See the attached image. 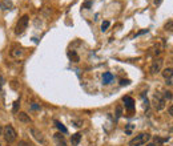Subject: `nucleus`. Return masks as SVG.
Returning a JSON list of instances; mask_svg holds the SVG:
<instances>
[{
    "label": "nucleus",
    "mask_w": 173,
    "mask_h": 146,
    "mask_svg": "<svg viewBox=\"0 0 173 146\" xmlns=\"http://www.w3.org/2000/svg\"><path fill=\"white\" fill-rule=\"evenodd\" d=\"M151 134L149 133H145V131H144V133H140V134H137V136L135 137V138H132L129 141V146H143V145H145L146 142L149 141V139H151Z\"/></svg>",
    "instance_id": "1"
},
{
    "label": "nucleus",
    "mask_w": 173,
    "mask_h": 146,
    "mask_svg": "<svg viewBox=\"0 0 173 146\" xmlns=\"http://www.w3.org/2000/svg\"><path fill=\"white\" fill-rule=\"evenodd\" d=\"M28 21H29V16L28 15H23L20 19H19V21L16 23V27H15V35H23V33L25 32V29H27L28 27Z\"/></svg>",
    "instance_id": "2"
},
{
    "label": "nucleus",
    "mask_w": 173,
    "mask_h": 146,
    "mask_svg": "<svg viewBox=\"0 0 173 146\" xmlns=\"http://www.w3.org/2000/svg\"><path fill=\"white\" fill-rule=\"evenodd\" d=\"M3 136H4V139L8 144H12V142L16 141L18 133H16V130L13 129L12 125H7V126L3 129Z\"/></svg>",
    "instance_id": "3"
},
{
    "label": "nucleus",
    "mask_w": 173,
    "mask_h": 146,
    "mask_svg": "<svg viewBox=\"0 0 173 146\" xmlns=\"http://www.w3.org/2000/svg\"><path fill=\"white\" fill-rule=\"evenodd\" d=\"M166 102H165V98L163 97L161 93H155L153 94V106H155L156 110H163L165 108Z\"/></svg>",
    "instance_id": "4"
},
{
    "label": "nucleus",
    "mask_w": 173,
    "mask_h": 146,
    "mask_svg": "<svg viewBox=\"0 0 173 146\" xmlns=\"http://www.w3.org/2000/svg\"><path fill=\"white\" fill-rule=\"evenodd\" d=\"M31 134H32V137L39 142V144H41L43 146H47L48 145V141L45 139L44 134L41 133V131L39 130L38 128H31Z\"/></svg>",
    "instance_id": "5"
},
{
    "label": "nucleus",
    "mask_w": 173,
    "mask_h": 146,
    "mask_svg": "<svg viewBox=\"0 0 173 146\" xmlns=\"http://www.w3.org/2000/svg\"><path fill=\"white\" fill-rule=\"evenodd\" d=\"M163 62H164V60L161 59V57H158V59L153 60V62H152V65H151V73L155 74V73L160 72L161 67H163Z\"/></svg>",
    "instance_id": "6"
},
{
    "label": "nucleus",
    "mask_w": 173,
    "mask_h": 146,
    "mask_svg": "<svg viewBox=\"0 0 173 146\" xmlns=\"http://www.w3.org/2000/svg\"><path fill=\"white\" fill-rule=\"evenodd\" d=\"M123 102H124V105H125V109H128V110L135 109V100H133L132 97H129V96L123 97Z\"/></svg>",
    "instance_id": "7"
},
{
    "label": "nucleus",
    "mask_w": 173,
    "mask_h": 146,
    "mask_svg": "<svg viewBox=\"0 0 173 146\" xmlns=\"http://www.w3.org/2000/svg\"><path fill=\"white\" fill-rule=\"evenodd\" d=\"M18 118H19V121L23 122V124H32V118L29 117V114H27V113H24V112H20V113L18 114Z\"/></svg>",
    "instance_id": "8"
},
{
    "label": "nucleus",
    "mask_w": 173,
    "mask_h": 146,
    "mask_svg": "<svg viewBox=\"0 0 173 146\" xmlns=\"http://www.w3.org/2000/svg\"><path fill=\"white\" fill-rule=\"evenodd\" d=\"M13 8L12 0H1L0 1V10L1 11H11Z\"/></svg>",
    "instance_id": "9"
},
{
    "label": "nucleus",
    "mask_w": 173,
    "mask_h": 146,
    "mask_svg": "<svg viewBox=\"0 0 173 146\" xmlns=\"http://www.w3.org/2000/svg\"><path fill=\"white\" fill-rule=\"evenodd\" d=\"M10 55L12 57H15V59H19V57H21L24 55V51H23V48H20V47H13L12 49H11Z\"/></svg>",
    "instance_id": "10"
},
{
    "label": "nucleus",
    "mask_w": 173,
    "mask_h": 146,
    "mask_svg": "<svg viewBox=\"0 0 173 146\" xmlns=\"http://www.w3.org/2000/svg\"><path fill=\"white\" fill-rule=\"evenodd\" d=\"M81 141V134L80 133H75L71 136V145L72 146H77Z\"/></svg>",
    "instance_id": "11"
},
{
    "label": "nucleus",
    "mask_w": 173,
    "mask_h": 146,
    "mask_svg": "<svg viewBox=\"0 0 173 146\" xmlns=\"http://www.w3.org/2000/svg\"><path fill=\"white\" fill-rule=\"evenodd\" d=\"M53 139H55V142L57 144V146H65L64 136H61L60 133H56L55 136H53Z\"/></svg>",
    "instance_id": "12"
},
{
    "label": "nucleus",
    "mask_w": 173,
    "mask_h": 146,
    "mask_svg": "<svg viewBox=\"0 0 173 146\" xmlns=\"http://www.w3.org/2000/svg\"><path fill=\"white\" fill-rule=\"evenodd\" d=\"M113 79H115V76H113L112 73H109V72H107V73H104L103 74V82L104 84H110V82L113 81Z\"/></svg>",
    "instance_id": "13"
},
{
    "label": "nucleus",
    "mask_w": 173,
    "mask_h": 146,
    "mask_svg": "<svg viewBox=\"0 0 173 146\" xmlns=\"http://www.w3.org/2000/svg\"><path fill=\"white\" fill-rule=\"evenodd\" d=\"M68 57H69V59L72 60L73 62H79V61H80V57L77 56V53H76L75 51H72V52H68Z\"/></svg>",
    "instance_id": "14"
},
{
    "label": "nucleus",
    "mask_w": 173,
    "mask_h": 146,
    "mask_svg": "<svg viewBox=\"0 0 173 146\" xmlns=\"http://www.w3.org/2000/svg\"><path fill=\"white\" fill-rule=\"evenodd\" d=\"M172 74H173V69H172L171 67L165 68V69L163 70V76L165 77V79H168V77H172Z\"/></svg>",
    "instance_id": "15"
},
{
    "label": "nucleus",
    "mask_w": 173,
    "mask_h": 146,
    "mask_svg": "<svg viewBox=\"0 0 173 146\" xmlns=\"http://www.w3.org/2000/svg\"><path fill=\"white\" fill-rule=\"evenodd\" d=\"M55 124H56V126H57V129H59V130H60V131H63V133H67V128H65L64 126V125L63 124H61V122H59V121H55Z\"/></svg>",
    "instance_id": "16"
},
{
    "label": "nucleus",
    "mask_w": 173,
    "mask_h": 146,
    "mask_svg": "<svg viewBox=\"0 0 173 146\" xmlns=\"http://www.w3.org/2000/svg\"><path fill=\"white\" fill-rule=\"evenodd\" d=\"M19 108H20V101H19V100H16V101L13 102L12 112H13V113H18V112H19Z\"/></svg>",
    "instance_id": "17"
},
{
    "label": "nucleus",
    "mask_w": 173,
    "mask_h": 146,
    "mask_svg": "<svg viewBox=\"0 0 173 146\" xmlns=\"http://www.w3.org/2000/svg\"><path fill=\"white\" fill-rule=\"evenodd\" d=\"M164 98H168V100H172V92L171 90H164Z\"/></svg>",
    "instance_id": "18"
},
{
    "label": "nucleus",
    "mask_w": 173,
    "mask_h": 146,
    "mask_svg": "<svg viewBox=\"0 0 173 146\" xmlns=\"http://www.w3.org/2000/svg\"><path fill=\"white\" fill-rule=\"evenodd\" d=\"M108 28H109V21H103V24H101V31L105 32Z\"/></svg>",
    "instance_id": "19"
},
{
    "label": "nucleus",
    "mask_w": 173,
    "mask_h": 146,
    "mask_svg": "<svg viewBox=\"0 0 173 146\" xmlns=\"http://www.w3.org/2000/svg\"><path fill=\"white\" fill-rule=\"evenodd\" d=\"M121 114H123V109H121V106L119 105V106L116 108V117H117V118H120Z\"/></svg>",
    "instance_id": "20"
},
{
    "label": "nucleus",
    "mask_w": 173,
    "mask_h": 146,
    "mask_svg": "<svg viewBox=\"0 0 173 146\" xmlns=\"http://www.w3.org/2000/svg\"><path fill=\"white\" fill-rule=\"evenodd\" d=\"M19 146H32V144L28 141H20L19 142Z\"/></svg>",
    "instance_id": "21"
},
{
    "label": "nucleus",
    "mask_w": 173,
    "mask_h": 146,
    "mask_svg": "<svg viewBox=\"0 0 173 146\" xmlns=\"http://www.w3.org/2000/svg\"><path fill=\"white\" fill-rule=\"evenodd\" d=\"M173 80H172V77H168V79H165V84L166 85H169V87H172V84H173Z\"/></svg>",
    "instance_id": "22"
},
{
    "label": "nucleus",
    "mask_w": 173,
    "mask_h": 146,
    "mask_svg": "<svg viewBox=\"0 0 173 146\" xmlns=\"http://www.w3.org/2000/svg\"><path fill=\"white\" fill-rule=\"evenodd\" d=\"M129 84H130L129 80H120V85H123V87L124 85H129Z\"/></svg>",
    "instance_id": "23"
},
{
    "label": "nucleus",
    "mask_w": 173,
    "mask_h": 146,
    "mask_svg": "<svg viewBox=\"0 0 173 146\" xmlns=\"http://www.w3.org/2000/svg\"><path fill=\"white\" fill-rule=\"evenodd\" d=\"M3 85H4V79H3V76L0 74V89L3 88Z\"/></svg>",
    "instance_id": "24"
},
{
    "label": "nucleus",
    "mask_w": 173,
    "mask_h": 146,
    "mask_svg": "<svg viewBox=\"0 0 173 146\" xmlns=\"http://www.w3.org/2000/svg\"><path fill=\"white\" fill-rule=\"evenodd\" d=\"M132 128H133V126H132V125H129V126H128V128H127L125 133H127V134H130V131H132Z\"/></svg>",
    "instance_id": "25"
},
{
    "label": "nucleus",
    "mask_w": 173,
    "mask_h": 146,
    "mask_svg": "<svg viewBox=\"0 0 173 146\" xmlns=\"http://www.w3.org/2000/svg\"><path fill=\"white\" fill-rule=\"evenodd\" d=\"M91 4H92V3H91V1H87L85 4L83 5V8H88V7H91Z\"/></svg>",
    "instance_id": "26"
},
{
    "label": "nucleus",
    "mask_w": 173,
    "mask_h": 146,
    "mask_svg": "<svg viewBox=\"0 0 173 146\" xmlns=\"http://www.w3.org/2000/svg\"><path fill=\"white\" fill-rule=\"evenodd\" d=\"M31 108H32V109H39V108H40V106H39V105H36V104H32V105H31Z\"/></svg>",
    "instance_id": "27"
},
{
    "label": "nucleus",
    "mask_w": 173,
    "mask_h": 146,
    "mask_svg": "<svg viewBox=\"0 0 173 146\" xmlns=\"http://www.w3.org/2000/svg\"><path fill=\"white\" fill-rule=\"evenodd\" d=\"M168 112H169V116H173V106H169Z\"/></svg>",
    "instance_id": "28"
},
{
    "label": "nucleus",
    "mask_w": 173,
    "mask_h": 146,
    "mask_svg": "<svg viewBox=\"0 0 173 146\" xmlns=\"http://www.w3.org/2000/svg\"><path fill=\"white\" fill-rule=\"evenodd\" d=\"M161 0H155V4H160Z\"/></svg>",
    "instance_id": "29"
},
{
    "label": "nucleus",
    "mask_w": 173,
    "mask_h": 146,
    "mask_svg": "<svg viewBox=\"0 0 173 146\" xmlns=\"http://www.w3.org/2000/svg\"><path fill=\"white\" fill-rule=\"evenodd\" d=\"M0 134H3V128H1V125H0Z\"/></svg>",
    "instance_id": "30"
},
{
    "label": "nucleus",
    "mask_w": 173,
    "mask_h": 146,
    "mask_svg": "<svg viewBox=\"0 0 173 146\" xmlns=\"http://www.w3.org/2000/svg\"><path fill=\"white\" fill-rule=\"evenodd\" d=\"M146 146H156V145H155V144H148Z\"/></svg>",
    "instance_id": "31"
},
{
    "label": "nucleus",
    "mask_w": 173,
    "mask_h": 146,
    "mask_svg": "<svg viewBox=\"0 0 173 146\" xmlns=\"http://www.w3.org/2000/svg\"><path fill=\"white\" fill-rule=\"evenodd\" d=\"M0 146H1V144H0Z\"/></svg>",
    "instance_id": "32"
}]
</instances>
